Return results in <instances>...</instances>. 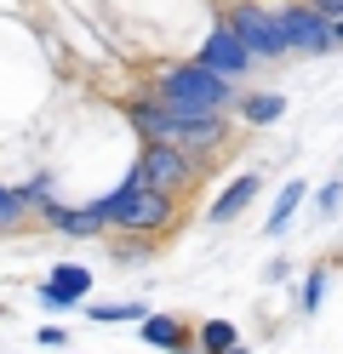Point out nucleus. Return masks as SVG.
<instances>
[{
    "label": "nucleus",
    "mask_w": 343,
    "mask_h": 354,
    "mask_svg": "<svg viewBox=\"0 0 343 354\" xmlns=\"http://www.w3.org/2000/svg\"><path fill=\"white\" fill-rule=\"evenodd\" d=\"M309 6H315L320 17H332V24H337V17H343V0H309Z\"/></svg>",
    "instance_id": "nucleus-18"
},
{
    "label": "nucleus",
    "mask_w": 343,
    "mask_h": 354,
    "mask_svg": "<svg viewBox=\"0 0 343 354\" xmlns=\"http://www.w3.org/2000/svg\"><path fill=\"white\" fill-rule=\"evenodd\" d=\"M281 109H286L281 97H246V120H258V126L263 120H281Z\"/></svg>",
    "instance_id": "nucleus-15"
},
{
    "label": "nucleus",
    "mask_w": 343,
    "mask_h": 354,
    "mask_svg": "<svg viewBox=\"0 0 343 354\" xmlns=\"http://www.w3.org/2000/svg\"><path fill=\"white\" fill-rule=\"evenodd\" d=\"M143 343H155V348H183V326H177L172 315H149V320H143Z\"/></svg>",
    "instance_id": "nucleus-10"
},
{
    "label": "nucleus",
    "mask_w": 343,
    "mask_h": 354,
    "mask_svg": "<svg viewBox=\"0 0 343 354\" xmlns=\"http://www.w3.org/2000/svg\"><path fill=\"white\" fill-rule=\"evenodd\" d=\"M281 29L292 40V52H332L337 35H332V17H320L315 6H292L281 12Z\"/></svg>",
    "instance_id": "nucleus-5"
},
{
    "label": "nucleus",
    "mask_w": 343,
    "mask_h": 354,
    "mask_svg": "<svg viewBox=\"0 0 343 354\" xmlns=\"http://www.w3.org/2000/svg\"><path fill=\"white\" fill-rule=\"evenodd\" d=\"M121 229H132V234H155V229H166L172 223V194H160V189H143L137 183V194L126 201V212L114 217Z\"/></svg>",
    "instance_id": "nucleus-6"
},
{
    "label": "nucleus",
    "mask_w": 343,
    "mask_h": 354,
    "mask_svg": "<svg viewBox=\"0 0 343 354\" xmlns=\"http://www.w3.org/2000/svg\"><path fill=\"white\" fill-rule=\"evenodd\" d=\"M137 183L143 189H160V194H177L195 183V154L177 149V143H149L137 154Z\"/></svg>",
    "instance_id": "nucleus-3"
},
{
    "label": "nucleus",
    "mask_w": 343,
    "mask_h": 354,
    "mask_svg": "<svg viewBox=\"0 0 343 354\" xmlns=\"http://www.w3.org/2000/svg\"><path fill=\"white\" fill-rule=\"evenodd\" d=\"M17 217H23V194H12L6 183H0V229H12Z\"/></svg>",
    "instance_id": "nucleus-16"
},
{
    "label": "nucleus",
    "mask_w": 343,
    "mask_h": 354,
    "mask_svg": "<svg viewBox=\"0 0 343 354\" xmlns=\"http://www.w3.org/2000/svg\"><path fill=\"white\" fill-rule=\"evenodd\" d=\"M297 206H304V177H292V183L281 189V201H274V212H269V229L281 234V229L292 223V212H297Z\"/></svg>",
    "instance_id": "nucleus-11"
},
{
    "label": "nucleus",
    "mask_w": 343,
    "mask_h": 354,
    "mask_svg": "<svg viewBox=\"0 0 343 354\" xmlns=\"http://www.w3.org/2000/svg\"><path fill=\"white\" fill-rule=\"evenodd\" d=\"M320 292H326V274L315 269V274H309V286H304V308H315V303H320Z\"/></svg>",
    "instance_id": "nucleus-17"
},
{
    "label": "nucleus",
    "mask_w": 343,
    "mask_h": 354,
    "mask_svg": "<svg viewBox=\"0 0 343 354\" xmlns=\"http://www.w3.org/2000/svg\"><path fill=\"white\" fill-rule=\"evenodd\" d=\"M86 286H91V274H86V269H75V263H63V269L40 286V297L52 303V308H69L75 297H86Z\"/></svg>",
    "instance_id": "nucleus-8"
},
{
    "label": "nucleus",
    "mask_w": 343,
    "mask_h": 354,
    "mask_svg": "<svg viewBox=\"0 0 343 354\" xmlns=\"http://www.w3.org/2000/svg\"><path fill=\"white\" fill-rule=\"evenodd\" d=\"M58 229H63V234H98L103 217H98V206H86V212H58Z\"/></svg>",
    "instance_id": "nucleus-13"
},
{
    "label": "nucleus",
    "mask_w": 343,
    "mask_h": 354,
    "mask_svg": "<svg viewBox=\"0 0 343 354\" xmlns=\"http://www.w3.org/2000/svg\"><path fill=\"white\" fill-rule=\"evenodd\" d=\"M223 354H246V348H240V343H235V348H223Z\"/></svg>",
    "instance_id": "nucleus-20"
},
{
    "label": "nucleus",
    "mask_w": 343,
    "mask_h": 354,
    "mask_svg": "<svg viewBox=\"0 0 343 354\" xmlns=\"http://www.w3.org/2000/svg\"><path fill=\"white\" fill-rule=\"evenodd\" d=\"M200 348H206V354L235 348V326H229V320H206V326H200Z\"/></svg>",
    "instance_id": "nucleus-14"
},
{
    "label": "nucleus",
    "mask_w": 343,
    "mask_h": 354,
    "mask_svg": "<svg viewBox=\"0 0 343 354\" xmlns=\"http://www.w3.org/2000/svg\"><path fill=\"white\" fill-rule=\"evenodd\" d=\"M332 35H337V46H343V17H337V24H332Z\"/></svg>",
    "instance_id": "nucleus-19"
},
{
    "label": "nucleus",
    "mask_w": 343,
    "mask_h": 354,
    "mask_svg": "<svg viewBox=\"0 0 343 354\" xmlns=\"http://www.w3.org/2000/svg\"><path fill=\"white\" fill-rule=\"evenodd\" d=\"M126 120L143 131L149 143H177V149H189V154H206V149H218L229 138V126L218 115H183V109L160 103V97L126 103Z\"/></svg>",
    "instance_id": "nucleus-1"
},
{
    "label": "nucleus",
    "mask_w": 343,
    "mask_h": 354,
    "mask_svg": "<svg viewBox=\"0 0 343 354\" xmlns=\"http://www.w3.org/2000/svg\"><path fill=\"white\" fill-rule=\"evenodd\" d=\"M86 315L98 320V326H121V320H143L149 308L143 303H103V308H86Z\"/></svg>",
    "instance_id": "nucleus-12"
},
{
    "label": "nucleus",
    "mask_w": 343,
    "mask_h": 354,
    "mask_svg": "<svg viewBox=\"0 0 343 354\" xmlns=\"http://www.w3.org/2000/svg\"><path fill=\"white\" fill-rule=\"evenodd\" d=\"M263 189V177L258 171H246V177H235V183H229L223 194H218V206H212V217H218V223H229V217H240L246 206H252V194H258Z\"/></svg>",
    "instance_id": "nucleus-9"
},
{
    "label": "nucleus",
    "mask_w": 343,
    "mask_h": 354,
    "mask_svg": "<svg viewBox=\"0 0 343 354\" xmlns=\"http://www.w3.org/2000/svg\"><path fill=\"white\" fill-rule=\"evenodd\" d=\"M229 24H235V35L246 40L252 57H286V52H292V40H286V29H281V12L269 17L263 6H240Z\"/></svg>",
    "instance_id": "nucleus-4"
},
{
    "label": "nucleus",
    "mask_w": 343,
    "mask_h": 354,
    "mask_svg": "<svg viewBox=\"0 0 343 354\" xmlns=\"http://www.w3.org/2000/svg\"><path fill=\"white\" fill-rule=\"evenodd\" d=\"M155 97L183 109V115H218V109L235 103V80L206 69V63H177V69H160Z\"/></svg>",
    "instance_id": "nucleus-2"
},
{
    "label": "nucleus",
    "mask_w": 343,
    "mask_h": 354,
    "mask_svg": "<svg viewBox=\"0 0 343 354\" xmlns=\"http://www.w3.org/2000/svg\"><path fill=\"white\" fill-rule=\"evenodd\" d=\"M200 63H206V69H218V75H229V80H235V75H246V69H252L258 57L246 52V40L235 35V24H218V29H212V40H206V52H200Z\"/></svg>",
    "instance_id": "nucleus-7"
}]
</instances>
